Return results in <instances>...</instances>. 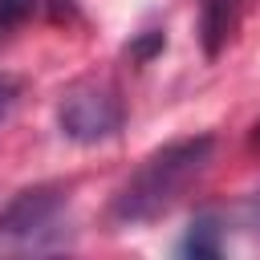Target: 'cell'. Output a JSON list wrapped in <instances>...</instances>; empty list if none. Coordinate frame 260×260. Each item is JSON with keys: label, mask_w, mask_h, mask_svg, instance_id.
<instances>
[{"label": "cell", "mask_w": 260, "mask_h": 260, "mask_svg": "<svg viewBox=\"0 0 260 260\" xmlns=\"http://www.w3.org/2000/svg\"><path fill=\"white\" fill-rule=\"evenodd\" d=\"M211 150H215V138L195 134V138H175L158 146L154 154H146L110 203L114 223H146V219L167 215L183 199V191L207 171Z\"/></svg>", "instance_id": "obj_1"}, {"label": "cell", "mask_w": 260, "mask_h": 260, "mask_svg": "<svg viewBox=\"0 0 260 260\" xmlns=\"http://www.w3.org/2000/svg\"><path fill=\"white\" fill-rule=\"evenodd\" d=\"M65 191L28 187L0 207V248L8 252H49L65 244Z\"/></svg>", "instance_id": "obj_2"}, {"label": "cell", "mask_w": 260, "mask_h": 260, "mask_svg": "<svg viewBox=\"0 0 260 260\" xmlns=\"http://www.w3.org/2000/svg\"><path fill=\"white\" fill-rule=\"evenodd\" d=\"M57 126L73 142H85V146L106 142L122 130V102L102 81H77L57 102Z\"/></svg>", "instance_id": "obj_3"}, {"label": "cell", "mask_w": 260, "mask_h": 260, "mask_svg": "<svg viewBox=\"0 0 260 260\" xmlns=\"http://www.w3.org/2000/svg\"><path fill=\"white\" fill-rule=\"evenodd\" d=\"M236 12H240V0H199V37H203L207 57H215L223 41L232 37Z\"/></svg>", "instance_id": "obj_4"}, {"label": "cell", "mask_w": 260, "mask_h": 260, "mask_svg": "<svg viewBox=\"0 0 260 260\" xmlns=\"http://www.w3.org/2000/svg\"><path fill=\"white\" fill-rule=\"evenodd\" d=\"M219 248H223V240H219V219L207 211V215H195V223L187 228V236H183V244H179V252L183 256H219Z\"/></svg>", "instance_id": "obj_5"}, {"label": "cell", "mask_w": 260, "mask_h": 260, "mask_svg": "<svg viewBox=\"0 0 260 260\" xmlns=\"http://www.w3.org/2000/svg\"><path fill=\"white\" fill-rule=\"evenodd\" d=\"M16 98H20V81L12 73H0V122L8 118V110L16 106Z\"/></svg>", "instance_id": "obj_6"}, {"label": "cell", "mask_w": 260, "mask_h": 260, "mask_svg": "<svg viewBox=\"0 0 260 260\" xmlns=\"http://www.w3.org/2000/svg\"><path fill=\"white\" fill-rule=\"evenodd\" d=\"M154 49H162V32H154V28H150V32H146V37L130 49V57H138V61H142V57H150Z\"/></svg>", "instance_id": "obj_7"}, {"label": "cell", "mask_w": 260, "mask_h": 260, "mask_svg": "<svg viewBox=\"0 0 260 260\" xmlns=\"http://www.w3.org/2000/svg\"><path fill=\"white\" fill-rule=\"evenodd\" d=\"M252 142H256V146H260V122H256V126H252Z\"/></svg>", "instance_id": "obj_8"}]
</instances>
